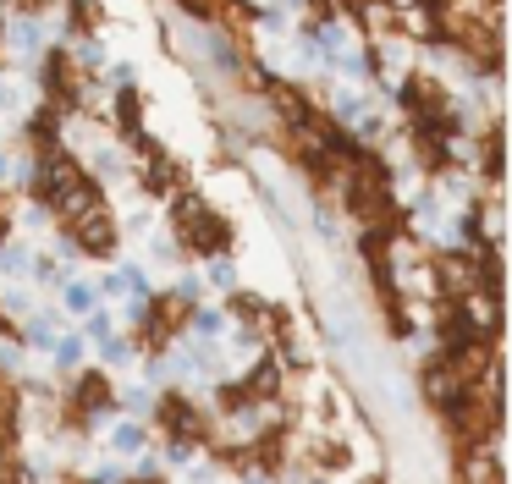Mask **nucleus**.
I'll list each match as a JSON object with an SVG mask.
<instances>
[{
    "instance_id": "obj_1",
    "label": "nucleus",
    "mask_w": 512,
    "mask_h": 484,
    "mask_svg": "<svg viewBox=\"0 0 512 484\" xmlns=\"http://www.w3.org/2000/svg\"><path fill=\"white\" fill-rule=\"evenodd\" d=\"M171 215H177V237L188 242L193 253H221L226 242H232V220H226L221 209H210L199 193H182Z\"/></svg>"
},
{
    "instance_id": "obj_2",
    "label": "nucleus",
    "mask_w": 512,
    "mask_h": 484,
    "mask_svg": "<svg viewBox=\"0 0 512 484\" xmlns=\"http://www.w3.org/2000/svg\"><path fill=\"white\" fill-rule=\"evenodd\" d=\"M72 248L78 253H111L116 248V220L105 215V204L72 220Z\"/></svg>"
},
{
    "instance_id": "obj_3",
    "label": "nucleus",
    "mask_w": 512,
    "mask_h": 484,
    "mask_svg": "<svg viewBox=\"0 0 512 484\" xmlns=\"http://www.w3.org/2000/svg\"><path fill=\"white\" fill-rule=\"evenodd\" d=\"M116 127H122V138H144V99H138V88H116Z\"/></svg>"
},
{
    "instance_id": "obj_4",
    "label": "nucleus",
    "mask_w": 512,
    "mask_h": 484,
    "mask_svg": "<svg viewBox=\"0 0 512 484\" xmlns=\"http://www.w3.org/2000/svg\"><path fill=\"white\" fill-rule=\"evenodd\" d=\"M435 281H441L446 292H474V286H479V264H468V259H441V264H435Z\"/></svg>"
},
{
    "instance_id": "obj_5",
    "label": "nucleus",
    "mask_w": 512,
    "mask_h": 484,
    "mask_svg": "<svg viewBox=\"0 0 512 484\" xmlns=\"http://www.w3.org/2000/svg\"><path fill=\"white\" fill-rule=\"evenodd\" d=\"M160 424H166L177 440H193V429H199V413H193L182 396H166V402H160Z\"/></svg>"
},
{
    "instance_id": "obj_6",
    "label": "nucleus",
    "mask_w": 512,
    "mask_h": 484,
    "mask_svg": "<svg viewBox=\"0 0 512 484\" xmlns=\"http://www.w3.org/2000/svg\"><path fill=\"white\" fill-rule=\"evenodd\" d=\"M182 182V165L177 160H171V154H149V171H144V187H149V193H171V187H177Z\"/></svg>"
},
{
    "instance_id": "obj_7",
    "label": "nucleus",
    "mask_w": 512,
    "mask_h": 484,
    "mask_svg": "<svg viewBox=\"0 0 512 484\" xmlns=\"http://www.w3.org/2000/svg\"><path fill=\"white\" fill-rule=\"evenodd\" d=\"M105 396H111V385H105L100 374H83V380L72 385V407H78V413H100Z\"/></svg>"
},
{
    "instance_id": "obj_8",
    "label": "nucleus",
    "mask_w": 512,
    "mask_h": 484,
    "mask_svg": "<svg viewBox=\"0 0 512 484\" xmlns=\"http://www.w3.org/2000/svg\"><path fill=\"white\" fill-rule=\"evenodd\" d=\"M0 39H12L17 55H39V50H45V44H39V22H34V17H23L12 33H0Z\"/></svg>"
},
{
    "instance_id": "obj_9",
    "label": "nucleus",
    "mask_w": 512,
    "mask_h": 484,
    "mask_svg": "<svg viewBox=\"0 0 512 484\" xmlns=\"http://www.w3.org/2000/svg\"><path fill=\"white\" fill-rule=\"evenodd\" d=\"M111 451H116V457H138V451H144V429H138V424H116L111 429Z\"/></svg>"
},
{
    "instance_id": "obj_10",
    "label": "nucleus",
    "mask_w": 512,
    "mask_h": 484,
    "mask_svg": "<svg viewBox=\"0 0 512 484\" xmlns=\"http://www.w3.org/2000/svg\"><path fill=\"white\" fill-rule=\"evenodd\" d=\"M78 358H83V336H61L56 341V363H61V369H72Z\"/></svg>"
},
{
    "instance_id": "obj_11",
    "label": "nucleus",
    "mask_w": 512,
    "mask_h": 484,
    "mask_svg": "<svg viewBox=\"0 0 512 484\" xmlns=\"http://www.w3.org/2000/svg\"><path fill=\"white\" fill-rule=\"evenodd\" d=\"M67 308L72 314H94V292L89 286H67Z\"/></svg>"
},
{
    "instance_id": "obj_12",
    "label": "nucleus",
    "mask_w": 512,
    "mask_h": 484,
    "mask_svg": "<svg viewBox=\"0 0 512 484\" xmlns=\"http://www.w3.org/2000/svg\"><path fill=\"white\" fill-rule=\"evenodd\" d=\"M193 325H199L204 336H221V330H226V314H210V308H204V314H193Z\"/></svg>"
},
{
    "instance_id": "obj_13",
    "label": "nucleus",
    "mask_w": 512,
    "mask_h": 484,
    "mask_svg": "<svg viewBox=\"0 0 512 484\" xmlns=\"http://www.w3.org/2000/svg\"><path fill=\"white\" fill-rule=\"evenodd\" d=\"M210 281H215V286H232V264L215 259V264H210Z\"/></svg>"
},
{
    "instance_id": "obj_14",
    "label": "nucleus",
    "mask_w": 512,
    "mask_h": 484,
    "mask_svg": "<svg viewBox=\"0 0 512 484\" xmlns=\"http://www.w3.org/2000/svg\"><path fill=\"white\" fill-rule=\"evenodd\" d=\"M89 336H111V319H105V314H89Z\"/></svg>"
},
{
    "instance_id": "obj_15",
    "label": "nucleus",
    "mask_w": 512,
    "mask_h": 484,
    "mask_svg": "<svg viewBox=\"0 0 512 484\" xmlns=\"http://www.w3.org/2000/svg\"><path fill=\"white\" fill-rule=\"evenodd\" d=\"M17 6H23V11H28V17H39V11H45V6H50V0H17Z\"/></svg>"
},
{
    "instance_id": "obj_16",
    "label": "nucleus",
    "mask_w": 512,
    "mask_h": 484,
    "mask_svg": "<svg viewBox=\"0 0 512 484\" xmlns=\"http://www.w3.org/2000/svg\"><path fill=\"white\" fill-rule=\"evenodd\" d=\"M6 226H12V220H6V209H0V242H6Z\"/></svg>"
},
{
    "instance_id": "obj_17",
    "label": "nucleus",
    "mask_w": 512,
    "mask_h": 484,
    "mask_svg": "<svg viewBox=\"0 0 512 484\" xmlns=\"http://www.w3.org/2000/svg\"><path fill=\"white\" fill-rule=\"evenodd\" d=\"M248 484H265V479H248Z\"/></svg>"
},
{
    "instance_id": "obj_18",
    "label": "nucleus",
    "mask_w": 512,
    "mask_h": 484,
    "mask_svg": "<svg viewBox=\"0 0 512 484\" xmlns=\"http://www.w3.org/2000/svg\"><path fill=\"white\" fill-rule=\"evenodd\" d=\"M0 33H6V28H0Z\"/></svg>"
}]
</instances>
